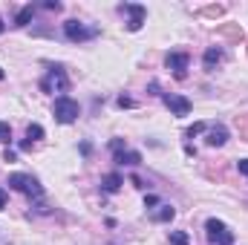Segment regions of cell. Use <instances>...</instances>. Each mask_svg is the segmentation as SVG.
<instances>
[{
  "label": "cell",
  "instance_id": "cell-6",
  "mask_svg": "<svg viewBox=\"0 0 248 245\" xmlns=\"http://www.w3.org/2000/svg\"><path fill=\"white\" fill-rule=\"evenodd\" d=\"M122 12L130 15V20H127V29L130 32H139L141 26H144V17H147V9L141 6V3H124Z\"/></svg>",
  "mask_w": 248,
  "mask_h": 245
},
{
  "label": "cell",
  "instance_id": "cell-20",
  "mask_svg": "<svg viewBox=\"0 0 248 245\" xmlns=\"http://www.w3.org/2000/svg\"><path fill=\"white\" fill-rule=\"evenodd\" d=\"M110 150H113V156L122 153V150H127V141H124V138H113V141H110Z\"/></svg>",
  "mask_w": 248,
  "mask_h": 245
},
{
  "label": "cell",
  "instance_id": "cell-28",
  "mask_svg": "<svg viewBox=\"0 0 248 245\" xmlns=\"http://www.w3.org/2000/svg\"><path fill=\"white\" fill-rule=\"evenodd\" d=\"M90 150H93V144H90V141H84V144H81V153H84V156H90Z\"/></svg>",
  "mask_w": 248,
  "mask_h": 245
},
{
  "label": "cell",
  "instance_id": "cell-2",
  "mask_svg": "<svg viewBox=\"0 0 248 245\" xmlns=\"http://www.w3.org/2000/svg\"><path fill=\"white\" fill-rule=\"evenodd\" d=\"M52 116H55L58 124H72L81 116V107H78V101H72L69 95H58L55 104H52Z\"/></svg>",
  "mask_w": 248,
  "mask_h": 245
},
{
  "label": "cell",
  "instance_id": "cell-14",
  "mask_svg": "<svg viewBox=\"0 0 248 245\" xmlns=\"http://www.w3.org/2000/svg\"><path fill=\"white\" fill-rule=\"evenodd\" d=\"M217 32H219L222 38H228V41H243V29L234 26V23H225V26H219Z\"/></svg>",
  "mask_w": 248,
  "mask_h": 245
},
{
  "label": "cell",
  "instance_id": "cell-31",
  "mask_svg": "<svg viewBox=\"0 0 248 245\" xmlns=\"http://www.w3.org/2000/svg\"><path fill=\"white\" fill-rule=\"evenodd\" d=\"M3 32H6V23H3V17H0V35H3Z\"/></svg>",
  "mask_w": 248,
  "mask_h": 245
},
{
  "label": "cell",
  "instance_id": "cell-12",
  "mask_svg": "<svg viewBox=\"0 0 248 245\" xmlns=\"http://www.w3.org/2000/svg\"><path fill=\"white\" fill-rule=\"evenodd\" d=\"M116 165L136 168V165H141V153L139 150H122V153H116Z\"/></svg>",
  "mask_w": 248,
  "mask_h": 245
},
{
  "label": "cell",
  "instance_id": "cell-15",
  "mask_svg": "<svg viewBox=\"0 0 248 245\" xmlns=\"http://www.w3.org/2000/svg\"><path fill=\"white\" fill-rule=\"evenodd\" d=\"M35 17V6L29 3V6H23L20 12H17V17H15V26H29V20Z\"/></svg>",
  "mask_w": 248,
  "mask_h": 245
},
{
  "label": "cell",
  "instance_id": "cell-1",
  "mask_svg": "<svg viewBox=\"0 0 248 245\" xmlns=\"http://www.w3.org/2000/svg\"><path fill=\"white\" fill-rule=\"evenodd\" d=\"M6 184H9L12 190H17V193H26L29 199H41V196H44L41 182H38L35 176H29V173H9Z\"/></svg>",
  "mask_w": 248,
  "mask_h": 245
},
{
  "label": "cell",
  "instance_id": "cell-24",
  "mask_svg": "<svg viewBox=\"0 0 248 245\" xmlns=\"http://www.w3.org/2000/svg\"><path fill=\"white\" fill-rule=\"evenodd\" d=\"M116 104H119V107H136V101H133V98H130V95H119V101H116Z\"/></svg>",
  "mask_w": 248,
  "mask_h": 245
},
{
  "label": "cell",
  "instance_id": "cell-30",
  "mask_svg": "<svg viewBox=\"0 0 248 245\" xmlns=\"http://www.w3.org/2000/svg\"><path fill=\"white\" fill-rule=\"evenodd\" d=\"M130 182L136 184V187H139V190H141V187H144V182H141V179H139V176H130Z\"/></svg>",
  "mask_w": 248,
  "mask_h": 245
},
{
  "label": "cell",
  "instance_id": "cell-9",
  "mask_svg": "<svg viewBox=\"0 0 248 245\" xmlns=\"http://www.w3.org/2000/svg\"><path fill=\"white\" fill-rule=\"evenodd\" d=\"M208 147H222L225 141H228V130H225V124H214L211 130H208Z\"/></svg>",
  "mask_w": 248,
  "mask_h": 245
},
{
  "label": "cell",
  "instance_id": "cell-29",
  "mask_svg": "<svg viewBox=\"0 0 248 245\" xmlns=\"http://www.w3.org/2000/svg\"><path fill=\"white\" fill-rule=\"evenodd\" d=\"M6 208V187H0V211Z\"/></svg>",
  "mask_w": 248,
  "mask_h": 245
},
{
  "label": "cell",
  "instance_id": "cell-21",
  "mask_svg": "<svg viewBox=\"0 0 248 245\" xmlns=\"http://www.w3.org/2000/svg\"><path fill=\"white\" fill-rule=\"evenodd\" d=\"M225 12V6H205L202 9V15H208V17H214V15H222Z\"/></svg>",
  "mask_w": 248,
  "mask_h": 245
},
{
  "label": "cell",
  "instance_id": "cell-17",
  "mask_svg": "<svg viewBox=\"0 0 248 245\" xmlns=\"http://www.w3.org/2000/svg\"><path fill=\"white\" fill-rule=\"evenodd\" d=\"M170 245H190L187 231H170Z\"/></svg>",
  "mask_w": 248,
  "mask_h": 245
},
{
  "label": "cell",
  "instance_id": "cell-10",
  "mask_svg": "<svg viewBox=\"0 0 248 245\" xmlns=\"http://www.w3.org/2000/svg\"><path fill=\"white\" fill-rule=\"evenodd\" d=\"M225 58V52L219 49V46H211V49H205V55H202V66H205V72H214L217 69V63Z\"/></svg>",
  "mask_w": 248,
  "mask_h": 245
},
{
  "label": "cell",
  "instance_id": "cell-32",
  "mask_svg": "<svg viewBox=\"0 0 248 245\" xmlns=\"http://www.w3.org/2000/svg\"><path fill=\"white\" fill-rule=\"evenodd\" d=\"M3 78H6V72H3V69H0V81H3Z\"/></svg>",
  "mask_w": 248,
  "mask_h": 245
},
{
  "label": "cell",
  "instance_id": "cell-23",
  "mask_svg": "<svg viewBox=\"0 0 248 245\" xmlns=\"http://www.w3.org/2000/svg\"><path fill=\"white\" fill-rule=\"evenodd\" d=\"M144 208H159V196L156 193H147L144 196Z\"/></svg>",
  "mask_w": 248,
  "mask_h": 245
},
{
  "label": "cell",
  "instance_id": "cell-25",
  "mask_svg": "<svg viewBox=\"0 0 248 245\" xmlns=\"http://www.w3.org/2000/svg\"><path fill=\"white\" fill-rule=\"evenodd\" d=\"M44 9H49V12H58V9H61V3H58V0H46V3H44Z\"/></svg>",
  "mask_w": 248,
  "mask_h": 245
},
{
  "label": "cell",
  "instance_id": "cell-7",
  "mask_svg": "<svg viewBox=\"0 0 248 245\" xmlns=\"http://www.w3.org/2000/svg\"><path fill=\"white\" fill-rule=\"evenodd\" d=\"M162 101H165V107H168L173 116H187V113H190V101H187L185 95H176V92H165V95H162Z\"/></svg>",
  "mask_w": 248,
  "mask_h": 245
},
{
  "label": "cell",
  "instance_id": "cell-19",
  "mask_svg": "<svg viewBox=\"0 0 248 245\" xmlns=\"http://www.w3.org/2000/svg\"><path fill=\"white\" fill-rule=\"evenodd\" d=\"M205 130H208V124H202V122H196L193 124V127H187V138H193V136H199V133H205Z\"/></svg>",
  "mask_w": 248,
  "mask_h": 245
},
{
  "label": "cell",
  "instance_id": "cell-4",
  "mask_svg": "<svg viewBox=\"0 0 248 245\" xmlns=\"http://www.w3.org/2000/svg\"><path fill=\"white\" fill-rule=\"evenodd\" d=\"M41 90L44 92H66L69 90V78H66L63 66H49L46 78H41Z\"/></svg>",
  "mask_w": 248,
  "mask_h": 245
},
{
  "label": "cell",
  "instance_id": "cell-13",
  "mask_svg": "<svg viewBox=\"0 0 248 245\" xmlns=\"http://www.w3.org/2000/svg\"><path fill=\"white\" fill-rule=\"evenodd\" d=\"M173 216H176V211H173L170 205H159V211H153V214H150V219H153V222H170Z\"/></svg>",
  "mask_w": 248,
  "mask_h": 245
},
{
  "label": "cell",
  "instance_id": "cell-22",
  "mask_svg": "<svg viewBox=\"0 0 248 245\" xmlns=\"http://www.w3.org/2000/svg\"><path fill=\"white\" fill-rule=\"evenodd\" d=\"M237 127H240V136L248 141V116H243V119H237Z\"/></svg>",
  "mask_w": 248,
  "mask_h": 245
},
{
  "label": "cell",
  "instance_id": "cell-11",
  "mask_svg": "<svg viewBox=\"0 0 248 245\" xmlns=\"http://www.w3.org/2000/svg\"><path fill=\"white\" fill-rule=\"evenodd\" d=\"M122 184H124L122 173H107V176H101V190H104V193H119Z\"/></svg>",
  "mask_w": 248,
  "mask_h": 245
},
{
  "label": "cell",
  "instance_id": "cell-18",
  "mask_svg": "<svg viewBox=\"0 0 248 245\" xmlns=\"http://www.w3.org/2000/svg\"><path fill=\"white\" fill-rule=\"evenodd\" d=\"M6 141H12V127L6 122H0V144H6Z\"/></svg>",
  "mask_w": 248,
  "mask_h": 245
},
{
  "label": "cell",
  "instance_id": "cell-27",
  "mask_svg": "<svg viewBox=\"0 0 248 245\" xmlns=\"http://www.w3.org/2000/svg\"><path fill=\"white\" fill-rule=\"evenodd\" d=\"M3 159H6V162H15V150L6 147V150H3Z\"/></svg>",
  "mask_w": 248,
  "mask_h": 245
},
{
  "label": "cell",
  "instance_id": "cell-5",
  "mask_svg": "<svg viewBox=\"0 0 248 245\" xmlns=\"http://www.w3.org/2000/svg\"><path fill=\"white\" fill-rule=\"evenodd\" d=\"M95 35H98V29H93V26H84L81 20H66V23H63V38H66V41H72V44L93 41Z\"/></svg>",
  "mask_w": 248,
  "mask_h": 245
},
{
  "label": "cell",
  "instance_id": "cell-8",
  "mask_svg": "<svg viewBox=\"0 0 248 245\" xmlns=\"http://www.w3.org/2000/svg\"><path fill=\"white\" fill-rule=\"evenodd\" d=\"M187 63H190L187 52H168V58H165V66H168V69H173V75H176V78H185V75H187Z\"/></svg>",
  "mask_w": 248,
  "mask_h": 245
},
{
  "label": "cell",
  "instance_id": "cell-3",
  "mask_svg": "<svg viewBox=\"0 0 248 245\" xmlns=\"http://www.w3.org/2000/svg\"><path fill=\"white\" fill-rule=\"evenodd\" d=\"M205 234L214 245H234V231L222 222V219H208L205 222Z\"/></svg>",
  "mask_w": 248,
  "mask_h": 245
},
{
  "label": "cell",
  "instance_id": "cell-16",
  "mask_svg": "<svg viewBox=\"0 0 248 245\" xmlns=\"http://www.w3.org/2000/svg\"><path fill=\"white\" fill-rule=\"evenodd\" d=\"M41 138H44V127L41 124H29L26 127V141L32 144V141H41Z\"/></svg>",
  "mask_w": 248,
  "mask_h": 245
},
{
  "label": "cell",
  "instance_id": "cell-26",
  "mask_svg": "<svg viewBox=\"0 0 248 245\" xmlns=\"http://www.w3.org/2000/svg\"><path fill=\"white\" fill-rule=\"evenodd\" d=\"M237 168H240V173H243V176H248V159H240V162H237Z\"/></svg>",
  "mask_w": 248,
  "mask_h": 245
}]
</instances>
